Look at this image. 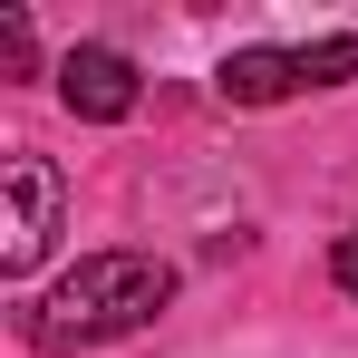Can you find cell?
I'll return each mask as SVG.
<instances>
[{
    "instance_id": "cell-1",
    "label": "cell",
    "mask_w": 358,
    "mask_h": 358,
    "mask_svg": "<svg viewBox=\"0 0 358 358\" xmlns=\"http://www.w3.org/2000/svg\"><path fill=\"white\" fill-rule=\"evenodd\" d=\"M165 300H175V271H165L155 252H87L49 300L20 310V329H29L39 349H97V339L145 329Z\"/></svg>"
},
{
    "instance_id": "cell-2",
    "label": "cell",
    "mask_w": 358,
    "mask_h": 358,
    "mask_svg": "<svg viewBox=\"0 0 358 358\" xmlns=\"http://www.w3.org/2000/svg\"><path fill=\"white\" fill-rule=\"evenodd\" d=\"M0 184H10L0 271H10V281H29V271L49 262V242H59V165H39V155H10V165H0Z\"/></svg>"
},
{
    "instance_id": "cell-3",
    "label": "cell",
    "mask_w": 358,
    "mask_h": 358,
    "mask_svg": "<svg viewBox=\"0 0 358 358\" xmlns=\"http://www.w3.org/2000/svg\"><path fill=\"white\" fill-rule=\"evenodd\" d=\"M59 97H68V117L117 126L126 107H136V59H126V49H107V39H78V49L59 59Z\"/></svg>"
},
{
    "instance_id": "cell-4",
    "label": "cell",
    "mask_w": 358,
    "mask_h": 358,
    "mask_svg": "<svg viewBox=\"0 0 358 358\" xmlns=\"http://www.w3.org/2000/svg\"><path fill=\"white\" fill-rule=\"evenodd\" d=\"M213 87H223V107H281L300 97V49H233L213 68Z\"/></svg>"
},
{
    "instance_id": "cell-5",
    "label": "cell",
    "mask_w": 358,
    "mask_h": 358,
    "mask_svg": "<svg viewBox=\"0 0 358 358\" xmlns=\"http://www.w3.org/2000/svg\"><path fill=\"white\" fill-rule=\"evenodd\" d=\"M339 78H358V29L310 39V49H300V87H339Z\"/></svg>"
},
{
    "instance_id": "cell-6",
    "label": "cell",
    "mask_w": 358,
    "mask_h": 358,
    "mask_svg": "<svg viewBox=\"0 0 358 358\" xmlns=\"http://www.w3.org/2000/svg\"><path fill=\"white\" fill-rule=\"evenodd\" d=\"M39 68V39H29V20L20 10H0V78H29Z\"/></svg>"
},
{
    "instance_id": "cell-7",
    "label": "cell",
    "mask_w": 358,
    "mask_h": 358,
    "mask_svg": "<svg viewBox=\"0 0 358 358\" xmlns=\"http://www.w3.org/2000/svg\"><path fill=\"white\" fill-rule=\"evenodd\" d=\"M329 271H339V291L358 300V223H349V233H339V252H329Z\"/></svg>"
}]
</instances>
